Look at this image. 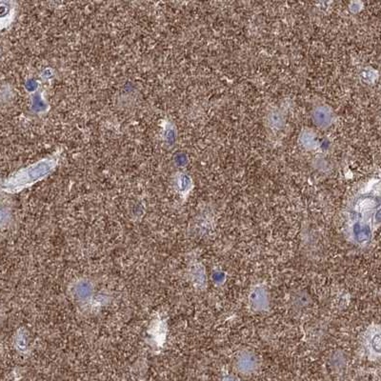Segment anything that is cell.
Instances as JSON below:
<instances>
[{"instance_id":"3","label":"cell","mask_w":381,"mask_h":381,"mask_svg":"<svg viewBox=\"0 0 381 381\" xmlns=\"http://www.w3.org/2000/svg\"><path fill=\"white\" fill-rule=\"evenodd\" d=\"M238 369L243 373L251 372L256 366V358L251 353H242L237 361Z\"/></svg>"},{"instance_id":"2","label":"cell","mask_w":381,"mask_h":381,"mask_svg":"<svg viewBox=\"0 0 381 381\" xmlns=\"http://www.w3.org/2000/svg\"><path fill=\"white\" fill-rule=\"evenodd\" d=\"M366 347L374 354L379 355L381 350V334L379 328L373 327L366 335Z\"/></svg>"},{"instance_id":"1","label":"cell","mask_w":381,"mask_h":381,"mask_svg":"<svg viewBox=\"0 0 381 381\" xmlns=\"http://www.w3.org/2000/svg\"><path fill=\"white\" fill-rule=\"evenodd\" d=\"M250 302L254 309L258 311L266 309L268 306V296L266 291L262 287L254 288L251 293Z\"/></svg>"}]
</instances>
